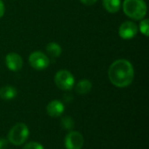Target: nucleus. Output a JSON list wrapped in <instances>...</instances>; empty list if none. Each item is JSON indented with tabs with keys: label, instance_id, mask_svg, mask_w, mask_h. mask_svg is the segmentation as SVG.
Instances as JSON below:
<instances>
[{
	"label": "nucleus",
	"instance_id": "f257e3e1",
	"mask_svg": "<svg viewBox=\"0 0 149 149\" xmlns=\"http://www.w3.org/2000/svg\"><path fill=\"white\" fill-rule=\"evenodd\" d=\"M108 77L113 86L121 88L127 87L134 80V67L128 60L118 59L109 67Z\"/></svg>",
	"mask_w": 149,
	"mask_h": 149
},
{
	"label": "nucleus",
	"instance_id": "f03ea898",
	"mask_svg": "<svg viewBox=\"0 0 149 149\" xmlns=\"http://www.w3.org/2000/svg\"><path fill=\"white\" fill-rule=\"evenodd\" d=\"M123 10L127 17L141 20L147 14V4L144 0H124Z\"/></svg>",
	"mask_w": 149,
	"mask_h": 149
},
{
	"label": "nucleus",
	"instance_id": "7ed1b4c3",
	"mask_svg": "<svg viewBox=\"0 0 149 149\" xmlns=\"http://www.w3.org/2000/svg\"><path fill=\"white\" fill-rule=\"evenodd\" d=\"M29 136V129L24 123L16 124L8 134V141L14 146L24 144Z\"/></svg>",
	"mask_w": 149,
	"mask_h": 149
},
{
	"label": "nucleus",
	"instance_id": "20e7f679",
	"mask_svg": "<svg viewBox=\"0 0 149 149\" xmlns=\"http://www.w3.org/2000/svg\"><path fill=\"white\" fill-rule=\"evenodd\" d=\"M54 80L56 86L63 91L71 90L73 87L75 82L72 74L66 70L58 71L55 75Z\"/></svg>",
	"mask_w": 149,
	"mask_h": 149
},
{
	"label": "nucleus",
	"instance_id": "39448f33",
	"mask_svg": "<svg viewBox=\"0 0 149 149\" xmlns=\"http://www.w3.org/2000/svg\"><path fill=\"white\" fill-rule=\"evenodd\" d=\"M29 63L34 69L42 71L48 67L50 65V59L43 52H34L29 56Z\"/></svg>",
	"mask_w": 149,
	"mask_h": 149
},
{
	"label": "nucleus",
	"instance_id": "423d86ee",
	"mask_svg": "<svg viewBox=\"0 0 149 149\" xmlns=\"http://www.w3.org/2000/svg\"><path fill=\"white\" fill-rule=\"evenodd\" d=\"M84 145V138L79 132H70L65 139V146L66 149H81Z\"/></svg>",
	"mask_w": 149,
	"mask_h": 149
},
{
	"label": "nucleus",
	"instance_id": "0eeeda50",
	"mask_svg": "<svg viewBox=\"0 0 149 149\" xmlns=\"http://www.w3.org/2000/svg\"><path fill=\"white\" fill-rule=\"evenodd\" d=\"M138 32V28L135 23L132 21H126L124 22L120 29H119V35L120 38L124 39H130L136 36Z\"/></svg>",
	"mask_w": 149,
	"mask_h": 149
},
{
	"label": "nucleus",
	"instance_id": "6e6552de",
	"mask_svg": "<svg viewBox=\"0 0 149 149\" xmlns=\"http://www.w3.org/2000/svg\"><path fill=\"white\" fill-rule=\"evenodd\" d=\"M5 63L9 70L12 72H17L21 70L23 66V60L22 58L15 52H10L6 55Z\"/></svg>",
	"mask_w": 149,
	"mask_h": 149
},
{
	"label": "nucleus",
	"instance_id": "1a4fd4ad",
	"mask_svg": "<svg viewBox=\"0 0 149 149\" xmlns=\"http://www.w3.org/2000/svg\"><path fill=\"white\" fill-rule=\"evenodd\" d=\"M46 111L48 115H50L51 117L53 118H58L60 115H62V113L65 111V107L63 105L62 102H60L59 100H52L46 107Z\"/></svg>",
	"mask_w": 149,
	"mask_h": 149
},
{
	"label": "nucleus",
	"instance_id": "9d476101",
	"mask_svg": "<svg viewBox=\"0 0 149 149\" xmlns=\"http://www.w3.org/2000/svg\"><path fill=\"white\" fill-rule=\"evenodd\" d=\"M17 94V89L10 86H3L0 89V98L4 100H10L14 99Z\"/></svg>",
	"mask_w": 149,
	"mask_h": 149
},
{
	"label": "nucleus",
	"instance_id": "9b49d317",
	"mask_svg": "<svg viewBox=\"0 0 149 149\" xmlns=\"http://www.w3.org/2000/svg\"><path fill=\"white\" fill-rule=\"evenodd\" d=\"M103 6L109 13H115L120 9V0H103Z\"/></svg>",
	"mask_w": 149,
	"mask_h": 149
},
{
	"label": "nucleus",
	"instance_id": "f8f14e48",
	"mask_svg": "<svg viewBox=\"0 0 149 149\" xmlns=\"http://www.w3.org/2000/svg\"><path fill=\"white\" fill-rule=\"evenodd\" d=\"M92 89V83L88 79L80 80L76 86V93L80 95H85L88 93Z\"/></svg>",
	"mask_w": 149,
	"mask_h": 149
},
{
	"label": "nucleus",
	"instance_id": "ddd939ff",
	"mask_svg": "<svg viewBox=\"0 0 149 149\" xmlns=\"http://www.w3.org/2000/svg\"><path fill=\"white\" fill-rule=\"evenodd\" d=\"M46 52L52 58H58L60 56L62 50H61V47L59 45H58L54 42H52L47 45Z\"/></svg>",
	"mask_w": 149,
	"mask_h": 149
},
{
	"label": "nucleus",
	"instance_id": "4468645a",
	"mask_svg": "<svg viewBox=\"0 0 149 149\" xmlns=\"http://www.w3.org/2000/svg\"><path fill=\"white\" fill-rule=\"evenodd\" d=\"M60 122H61V127L65 130H72L74 127V120L69 116L63 117Z\"/></svg>",
	"mask_w": 149,
	"mask_h": 149
},
{
	"label": "nucleus",
	"instance_id": "2eb2a0df",
	"mask_svg": "<svg viewBox=\"0 0 149 149\" xmlns=\"http://www.w3.org/2000/svg\"><path fill=\"white\" fill-rule=\"evenodd\" d=\"M140 30L146 36H148V19H143L141 24H140Z\"/></svg>",
	"mask_w": 149,
	"mask_h": 149
},
{
	"label": "nucleus",
	"instance_id": "dca6fc26",
	"mask_svg": "<svg viewBox=\"0 0 149 149\" xmlns=\"http://www.w3.org/2000/svg\"><path fill=\"white\" fill-rule=\"evenodd\" d=\"M23 149H45L44 147L38 143V142H35V141H31L29 143H26Z\"/></svg>",
	"mask_w": 149,
	"mask_h": 149
},
{
	"label": "nucleus",
	"instance_id": "f3484780",
	"mask_svg": "<svg viewBox=\"0 0 149 149\" xmlns=\"http://www.w3.org/2000/svg\"><path fill=\"white\" fill-rule=\"evenodd\" d=\"M8 141L4 139H0V149H5L7 147Z\"/></svg>",
	"mask_w": 149,
	"mask_h": 149
},
{
	"label": "nucleus",
	"instance_id": "a211bd4d",
	"mask_svg": "<svg viewBox=\"0 0 149 149\" xmlns=\"http://www.w3.org/2000/svg\"><path fill=\"white\" fill-rule=\"evenodd\" d=\"M80 1L86 5H93L97 2V0H80Z\"/></svg>",
	"mask_w": 149,
	"mask_h": 149
},
{
	"label": "nucleus",
	"instance_id": "6ab92c4d",
	"mask_svg": "<svg viewBox=\"0 0 149 149\" xmlns=\"http://www.w3.org/2000/svg\"><path fill=\"white\" fill-rule=\"evenodd\" d=\"M4 14V4L2 0H0V17H2Z\"/></svg>",
	"mask_w": 149,
	"mask_h": 149
}]
</instances>
